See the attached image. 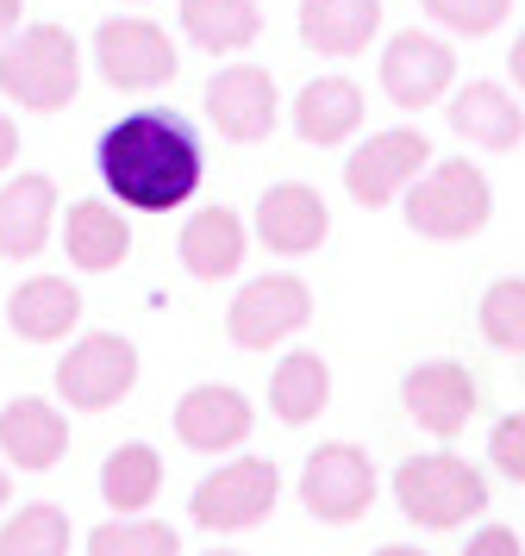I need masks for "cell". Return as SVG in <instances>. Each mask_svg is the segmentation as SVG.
<instances>
[{
    "label": "cell",
    "mask_w": 525,
    "mask_h": 556,
    "mask_svg": "<svg viewBox=\"0 0 525 556\" xmlns=\"http://www.w3.org/2000/svg\"><path fill=\"white\" fill-rule=\"evenodd\" d=\"M275 494H282V476H275L270 456H238V463H225L200 481L188 513H195L200 531H250L275 513Z\"/></svg>",
    "instance_id": "obj_6"
},
{
    "label": "cell",
    "mask_w": 525,
    "mask_h": 556,
    "mask_svg": "<svg viewBox=\"0 0 525 556\" xmlns=\"http://www.w3.org/2000/svg\"><path fill=\"white\" fill-rule=\"evenodd\" d=\"M400 406H407V419L432 438H457V431L475 419V376L463 363H420V369H407L400 381Z\"/></svg>",
    "instance_id": "obj_12"
},
{
    "label": "cell",
    "mask_w": 525,
    "mask_h": 556,
    "mask_svg": "<svg viewBox=\"0 0 525 556\" xmlns=\"http://www.w3.org/2000/svg\"><path fill=\"white\" fill-rule=\"evenodd\" d=\"M132 388H138V344L120 338V331H88V338H75L70 356L57 363V394H63L75 413H107V406H120Z\"/></svg>",
    "instance_id": "obj_5"
},
{
    "label": "cell",
    "mask_w": 525,
    "mask_h": 556,
    "mask_svg": "<svg viewBox=\"0 0 525 556\" xmlns=\"http://www.w3.org/2000/svg\"><path fill=\"white\" fill-rule=\"evenodd\" d=\"M13 156H20V126H13V119L0 113V169H7Z\"/></svg>",
    "instance_id": "obj_33"
},
{
    "label": "cell",
    "mask_w": 525,
    "mask_h": 556,
    "mask_svg": "<svg viewBox=\"0 0 525 556\" xmlns=\"http://www.w3.org/2000/svg\"><path fill=\"white\" fill-rule=\"evenodd\" d=\"M463 556H525V544L507 526H482L470 538V551H463Z\"/></svg>",
    "instance_id": "obj_32"
},
{
    "label": "cell",
    "mask_w": 525,
    "mask_h": 556,
    "mask_svg": "<svg viewBox=\"0 0 525 556\" xmlns=\"http://www.w3.org/2000/svg\"><path fill=\"white\" fill-rule=\"evenodd\" d=\"M395 501H400V513H407L413 526L457 531L463 519L488 513V481H482V469H475V463L438 451V456H413V463H400Z\"/></svg>",
    "instance_id": "obj_4"
},
{
    "label": "cell",
    "mask_w": 525,
    "mask_h": 556,
    "mask_svg": "<svg viewBox=\"0 0 525 556\" xmlns=\"http://www.w3.org/2000/svg\"><path fill=\"white\" fill-rule=\"evenodd\" d=\"M82 88V51L63 26H13L0 51V94L20 101L25 113H63Z\"/></svg>",
    "instance_id": "obj_2"
},
{
    "label": "cell",
    "mask_w": 525,
    "mask_h": 556,
    "mask_svg": "<svg viewBox=\"0 0 525 556\" xmlns=\"http://www.w3.org/2000/svg\"><path fill=\"white\" fill-rule=\"evenodd\" d=\"M325 401H332V369H325L320 351H295L275 363L270 376V406L282 426H307V419H320Z\"/></svg>",
    "instance_id": "obj_24"
},
{
    "label": "cell",
    "mask_w": 525,
    "mask_h": 556,
    "mask_svg": "<svg viewBox=\"0 0 525 556\" xmlns=\"http://www.w3.org/2000/svg\"><path fill=\"white\" fill-rule=\"evenodd\" d=\"M425 163H432V144H425V131L413 126H395V131H375L370 144H357L345 163V188L357 206H388L407 188V181L420 176Z\"/></svg>",
    "instance_id": "obj_10"
},
{
    "label": "cell",
    "mask_w": 525,
    "mask_h": 556,
    "mask_svg": "<svg viewBox=\"0 0 525 556\" xmlns=\"http://www.w3.org/2000/svg\"><path fill=\"white\" fill-rule=\"evenodd\" d=\"M7 494H13V481H7V469H0V506H7Z\"/></svg>",
    "instance_id": "obj_37"
},
{
    "label": "cell",
    "mask_w": 525,
    "mask_h": 556,
    "mask_svg": "<svg viewBox=\"0 0 525 556\" xmlns=\"http://www.w3.org/2000/svg\"><path fill=\"white\" fill-rule=\"evenodd\" d=\"M375 556H425V551H413V544H382Z\"/></svg>",
    "instance_id": "obj_36"
},
{
    "label": "cell",
    "mask_w": 525,
    "mask_h": 556,
    "mask_svg": "<svg viewBox=\"0 0 525 556\" xmlns=\"http://www.w3.org/2000/svg\"><path fill=\"white\" fill-rule=\"evenodd\" d=\"M157 494H163V456L150 444H120L100 463V501L113 513H145Z\"/></svg>",
    "instance_id": "obj_26"
},
{
    "label": "cell",
    "mask_w": 525,
    "mask_h": 556,
    "mask_svg": "<svg viewBox=\"0 0 525 556\" xmlns=\"http://www.w3.org/2000/svg\"><path fill=\"white\" fill-rule=\"evenodd\" d=\"M63 251H70L75 269H120L132 256V226L125 213H113L107 201H75L70 219H63Z\"/></svg>",
    "instance_id": "obj_21"
},
{
    "label": "cell",
    "mask_w": 525,
    "mask_h": 556,
    "mask_svg": "<svg viewBox=\"0 0 525 556\" xmlns=\"http://www.w3.org/2000/svg\"><path fill=\"white\" fill-rule=\"evenodd\" d=\"M450 76H457L450 45L432 38V31H420V26L388 38V51H382V88H388V101L407 106V113H420V106L438 101L450 88Z\"/></svg>",
    "instance_id": "obj_13"
},
{
    "label": "cell",
    "mask_w": 525,
    "mask_h": 556,
    "mask_svg": "<svg viewBox=\"0 0 525 556\" xmlns=\"http://www.w3.org/2000/svg\"><path fill=\"white\" fill-rule=\"evenodd\" d=\"M257 426V413L238 388H220V381H200L175 401V438L200 456H220V451H238Z\"/></svg>",
    "instance_id": "obj_14"
},
{
    "label": "cell",
    "mask_w": 525,
    "mask_h": 556,
    "mask_svg": "<svg viewBox=\"0 0 525 556\" xmlns=\"http://www.w3.org/2000/svg\"><path fill=\"white\" fill-rule=\"evenodd\" d=\"M488 463H500V476H513L525 488V413H507L488 431Z\"/></svg>",
    "instance_id": "obj_31"
},
{
    "label": "cell",
    "mask_w": 525,
    "mask_h": 556,
    "mask_svg": "<svg viewBox=\"0 0 525 556\" xmlns=\"http://www.w3.org/2000/svg\"><path fill=\"white\" fill-rule=\"evenodd\" d=\"M0 451L20 469H50L57 456L70 451V419L50 401H38V394H20L0 413Z\"/></svg>",
    "instance_id": "obj_17"
},
{
    "label": "cell",
    "mask_w": 525,
    "mask_h": 556,
    "mask_svg": "<svg viewBox=\"0 0 525 556\" xmlns=\"http://www.w3.org/2000/svg\"><path fill=\"white\" fill-rule=\"evenodd\" d=\"M182 263H188V276H200V281L238 276V263H245V226H238V213H225V206L195 213V219L182 226Z\"/></svg>",
    "instance_id": "obj_23"
},
{
    "label": "cell",
    "mask_w": 525,
    "mask_h": 556,
    "mask_svg": "<svg viewBox=\"0 0 525 556\" xmlns=\"http://www.w3.org/2000/svg\"><path fill=\"white\" fill-rule=\"evenodd\" d=\"M450 131L470 138V144H482V151H513L525 138V113L500 81H470V88L450 101Z\"/></svg>",
    "instance_id": "obj_20"
},
{
    "label": "cell",
    "mask_w": 525,
    "mask_h": 556,
    "mask_svg": "<svg viewBox=\"0 0 525 556\" xmlns=\"http://www.w3.org/2000/svg\"><path fill=\"white\" fill-rule=\"evenodd\" d=\"M75 319H82V294L63 276H32L7 294V326L25 344H57V338H70Z\"/></svg>",
    "instance_id": "obj_18"
},
{
    "label": "cell",
    "mask_w": 525,
    "mask_h": 556,
    "mask_svg": "<svg viewBox=\"0 0 525 556\" xmlns=\"http://www.w3.org/2000/svg\"><path fill=\"white\" fill-rule=\"evenodd\" d=\"M382 26V0H300V45L320 56L370 51Z\"/></svg>",
    "instance_id": "obj_19"
},
{
    "label": "cell",
    "mask_w": 525,
    "mask_h": 556,
    "mask_svg": "<svg viewBox=\"0 0 525 556\" xmlns=\"http://www.w3.org/2000/svg\"><path fill=\"white\" fill-rule=\"evenodd\" d=\"M432 20H445L450 31H463V38H488V31L513 13V0H420Z\"/></svg>",
    "instance_id": "obj_30"
},
{
    "label": "cell",
    "mask_w": 525,
    "mask_h": 556,
    "mask_svg": "<svg viewBox=\"0 0 525 556\" xmlns=\"http://www.w3.org/2000/svg\"><path fill=\"white\" fill-rule=\"evenodd\" d=\"M275 76L257 63H232L207 81V126L220 131L225 144H257L275 131Z\"/></svg>",
    "instance_id": "obj_11"
},
{
    "label": "cell",
    "mask_w": 525,
    "mask_h": 556,
    "mask_svg": "<svg viewBox=\"0 0 525 556\" xmlns=\"http://www.w3.org/2000/svg\"><path fill=\"white\" fill-rule=\"evenodd\" d=\"M100 181L132 213H175L200 188V144L163 106L125 113L100 131Z\"/></svg>",
    "instance_id": "obj_1"
},
{
    "label": "cell",
    "mask_w": 525,
    "mask_h": 556,
    "mask_svg": "<svg viewBox=\"0 0 525 556\" xmlns=\"http://www.w3.org/2000/svg\"><path fill=\"white\" fill-rule=\"evenodd\" d=\"M88 556H182V538L163 519H107L88 531Z\"/></svg>",
    "instance_id": "obj_28"
},
{
    "label": "cell",
    "mask_w": 525,
    "mask_h": 556,
    "mask_svg": "<svg viewBox=\"0 0 525 556\" xmlns=\"http://www.w3.org/2000/svg\"><path fill=\"white\" fill-rule=\"evenodd\" d=\"M507 70H513V81H520V94H525V31H520V45L507 51Z\"/></svg>",
    "instance_id": "obj_35"
},
{
    "label": "cell",
    "mask_w": 525,
    "mask_h": 556,
    "mask_svg": "<svg viewBox=\"0 0 525 556\" xmlns=\"http://www.w3.org/2000/svg\"><path fill=\"white\" fill-rule=\"evenodd\" d=\"M20 13H25V0H0V45H7V31L20 26Z\"/></svg>",
    "instance_id": "obj_34"
},
{
    "label": "cell",
    "mask_w": 525,
    "mask_h": 556,
    "mask_svg": "<svg viewBox=\"0 0 525 556\" xmlns=\"http://www.w3.org/2000/svg\"><path fill=\"white\" fill-rule=\"evenodd\" d=\"M357 126H363V94H357V81L320 76V81H307V88H300L295 131L307 138V144H345Z\"/></svg>",
    "instance_id": "obj_22"
},
{
    "label": "cell",
    "mask_w": 525,
    "mask_h": 556,
    "mask_svg": "<svg viewBox=\"0 0 525 556\" xmlns=\"http://www.w3.org/2000/svg\"><path fill=\"white\" fill-rule=\"evenodd\" d=\"M207 556H238V551H207Z\"/></svg>",
    "instance_id": "obj_38"
},
{
    "label": "cell",
    "mask_w": 525,
    "mask_h": 556,
    "mask_svg": "<svg viewBox=\"0 0 525 556\" xmlns=\"http://www.w3.org/2000/svg\"><path fill=\"white\" fill-rule=\"evenodd\" d=\"M0 556H70V513L50 501L20 506L0 526Z\"/></svg>",
    "instance_id": "obj_27"
},
{
    "label": "cell",
    "mask_w": 525,
    "mask_h": 556,
    "mask_svg": "<svg viewBox=\"0 0 525 556\" xmlns=\"http://www.w3.org/2000/svg\"><path fill=\"white\" fill-rule=\"evenodd\" d=\"M95 63H100V81H107V88H125V94L163 88V81L182 70L170 31L150 26V20H107V26L95 31Z\"/></svg>",
    "instance_id": "obj_9"
},
{
    "label": "cell",
    "mask_w": 525,
    "mask_h": 556,
    "mask_svg": "<svg viewBox=\"0 0 525 556\" xmlns=\"http://www.w3.org/2000/svg\"><path fill=\"white\" fill-rule=\"evenodd\" d=\"M325 231H332V213H325V201L307 181H282V188H270V194L257 201V238H263L275 256L320 251Z\"/></svg>",
    "instance_id": "obj_15"
},
{
    "label": "cell",
    "mask_w": 525,
    "mask_h": 556,
    "mask_svg": "<svg viewBox=\"0 0 525 556\" xmlns=\"http://www.w3.org/2000/svg\"><path fill=\"white\" fill-rule=\"evenodd\" d=\"M313 319V288L300 276H257L250 288H238V301L225 313V338L238 351H270L282 338H295Z\"/></svg>",
    "instance_id": "obj_8"
},
{
    "label": "cell",
    "mask_w": 525,
    "mask_h": 556,
    "mask_svg": "<svg viewBox=\"0 0 525 556\" xmlns=\"http://www.w3.org/2000/svg\"><path fill=\"white\" fill-rule=\"evenodd\" d=\"M407 194V226L432 238V244H457V238H475L495 213V188L475 163H432L400 188Z\"/></svg>",
    "instance_id": "obj_3"
},
{
    "label": "cell",
    "mask_w": 525,
    "mask_h": 556,
    "mask_svg": "<svg viewBox=\"0 0 525 556\" xmlns=\"http://www.w3.org/2000/svg\"><path fill=\"white\" fill-rule=\"evenodd\" d=\"M182 31L213 56L245 51L250 38L263 31V13H257V0H182Z\"/></svg>",
    "instance_id": "obj_25"
},
{
    "label": "cell",
    "mask_w": 525,
    "mask_h": 556,
    "mask_svg": "<svg viewBox=\"0 0 525 556\" xmlns=\"http://www.w3.org/2000/svg\"><path fill=\"white\" fill-rule=\"evenodd\" d=\"M375 501V463L363 444H320L300 469V506L325 519V526H350L363 519Z\"/></svg>",
    "instance_id": "obj_7"
},
{
    "label": "cell",
    "mask_w": 525,
    "mask_h": 556,
    "mask_svg": "<svg viewBox=\"0 0 525 556\" xmlns=\"http://www.w3.org/2000/svg\"><path fill=\"white\" fill-rule=\"evenodd\" d=\"M50 219H57V188H50V176L0 181V256L32 263V256L45 251Z\"/></svg>",
    "instance_id": "obj_16"
},
{
    "label": "cell",
    "mask_w": 525,
    "mask_h": 556,
    "mask_svg": "<svg viewBox=\"0 0 525 556\" xmlns=\"http://www.w3.org/2000/svg\"><path fill=\"white\" fill-rule=\"evenodd\" d=\"M482 338H488L495 351L525 356V281L520 276L495 281V288L482 294Z\"/></svg>",
    "instance_id": "obj_29"
}]
</instances>
